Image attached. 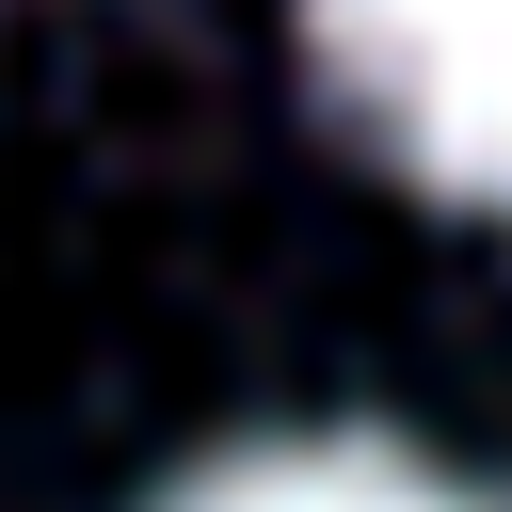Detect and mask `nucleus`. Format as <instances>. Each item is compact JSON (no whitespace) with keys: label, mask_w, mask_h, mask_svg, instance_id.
<instances>
[{"label":"nucleus","mask_w":512,"mask_h":512,"mask_svg":"<svg viewBox=\"0 0 512 512\" xmlns=\"http://www.w3.org/2000/svg\"><path fill=\"white\" fill-rule=\"evenodd\" d=\"M160 512H480L464 480H432L416 448H384V432H272V448H224V464H192Z\"/></svg>","instance_id":"nucleus-2"},{"label":"nucleus","mask_w":512,"mask_h":512,"mask_svg":"<svg viewBox=\"0 0 512 512\" xmlns=\"http://www.w3.org/2000/svg\"><path fill=\"white\" fill-rule=\"evenodd\" d=\"M336 128L432 208H512V0H304Z\"/></svg>","instance_id":"nucleus-1"}]
</instances>
